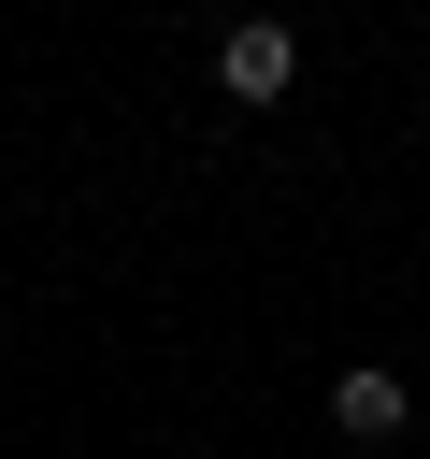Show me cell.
<instances>
[{"label": "cell", "mask_w": 430, "mask_h": 459, "mask_svg": "<svg viewBox=\"0 0 430 459\" xmlns=\"http://www.w3.org/2000/svg\"><path fill=\"white\" fill-rule=\"evenodd\" d=\"M215 86H229V100H287V86H301V29H287V14H244V29L215 43Z\"/></svg>", "instance_id": "obj_1"}, {"label": "cell", "mask_w": 430, "mask_h": 459, "mask_svg": "<svg viewBox=\"0 0 430 459\" xmlns=\"http://www.w3.org/2000/svg\"><path fill=\"white\" fill-rule=\"evenodd\" d=\"M330 430H344V445H401V430H416V387H401L387 359H358V373H330Z\"/></svg>", "instance_id": "obj_2"}]
</instances>
